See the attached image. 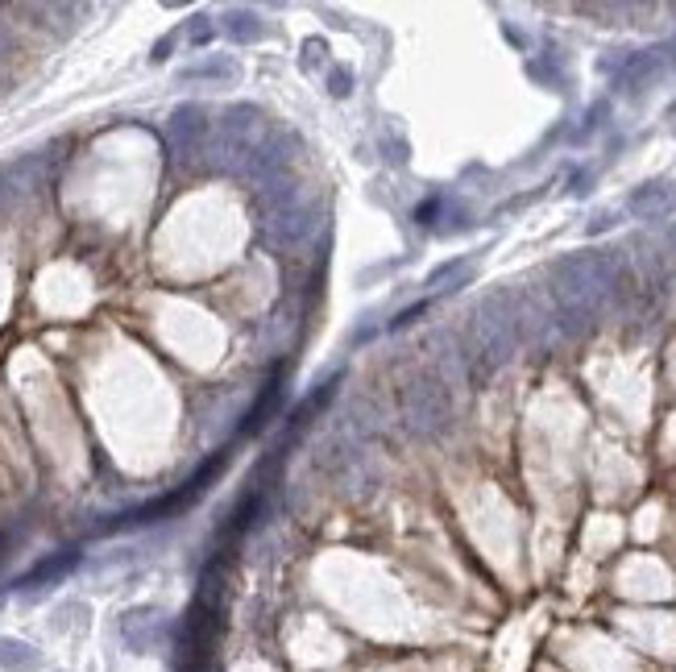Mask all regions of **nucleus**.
I'll use <instances>...</instances> for the list:
<instances>
[{
  "instance_id": "obj_12",
  "label": "nucleus",
  "mask_w": 676,
  "mask_h": 672,
  "mask_svg": "<svg viewBox=\"0 0 676 672\" xmlns=\"http://www.w3.org/2000/svg\"><path fill=\"white\" fill-rule=\"evenodd\" d=\"M42 668V652L34 643L5 635L0 639V672H38Z\"/></svg>"
},
{
  "instance_id": "obj_3",
  "label": "nucleus",
  "mask_w": 676,
  "mask_h": 672,
  "mask_svg": "<svg viewBox=\"0 0 676 672\" xmlns=\"http://www.w3.org/2000/svg\"><path fill=\"white\" fill-rule=\"evenodd\" d=\"M403 419L415 436H440L448 424H453V390L444 386L440 374H415L403 382L399 395Z\"/></svg>"
},
{
  "instance_id": "obj_8",
  "label": "nucleus",
  "mask_w": 676,
  "mask_h": 672,
  "mask_svg": "<svg viewBox=\"0 0 676 672\" xmlns=\"http://www.w3.org/2000/svg\"><path fill=\"white\" fill-rule=\"evenodd\" d=\"M166 133H171V146H175L183 158L200 154L204 142H208V133H212L208 112H204L200 104H183V108L171 112V125H166Z\"/></svg>"
},
{
  "instance_id": "obj_11",
  "label": "nucleus",
  "mask_w": 676,
  "mask_h": 672,
  "mask_svg": "<svg viewBox=\"0 0 676 672\" xmlns=\"http://www.w3.org/2000/svg\"><path fill=\"white\" fill-rule=\"evenodd\" d=\"M75 565H79V548H63V552H54V556L38 560L30 573H21V577L13 581V590H38V585H50V581L67 577Z\"/></svg>"
},
{
  "instance_id": "obj_4",
  "label": "nucleus",
  "mask_w": 676,
  "mask_h": 672,
  "mask_svg": "<svg viewBox=\"0 0 676 672\" xmlns=\"http://www.w3.org/2000/svg\"><path fill=\"white\" fill-rule=\"evenodd\" d=\"M473 336H477V357H482V370L490 374L502 361H511L515 345H519V328H515V307L506 295L486 299L473 312Z\"/></svg>"
},
{
  "instance_id": "obj_14",
  "label": "nucleus",
  "mask_w": 676,
  "mask_h": 672,
  "mask_svg": "<svg viewBox=\"0 0 676 672\" xmlns=\"http://www.w3.org/2000/svg\"><path fill=\"white\" fill-rule=\"evenodd\" d=\"M469 274H473V262H465V258L444 262V266H436V270L428 274V287H432V291H457Z\"/></svg>"
},
{
  "instance_id": "obj_18",
  "label": "nucleus",
  "mask_w": 676,
  "mask_h": 672,
  "mask_svg": "<svg viewBox=\"0 0 676 672\" xmlns=\"http://www.w3.org/2000/svg\"><path fill=\"white\" fill-rule=\"evenodd\" d=\"M9 560V536H0V565Z\"/></svg>"
},
{
  "instance_id": "obj_2",
  "label": "nucleus",
  "mask_w": 676,
  "mask_h": 672,
  "mask_svg": "<svg viewBox=\"0 0 676 672\" xmlns=\"http://www.w3.org/2000/svg\"><path fill=\"white\" fill-rule=\"evenodd\" d=\"M208 137H212L208 154L220 171H245L249 154L266 142V117H262V108H253V104H233Z\"/></svg>"
},
{
  "instance_id": "obj_16",
  "label": "nucleus",
  "mask_w": 676,
  "mask_h": 672,
  "mask_svg": "<svg viewBox=\"0 0 676 672\" xmlns=\"http://www.w3.org/2000/svg\"><path fill=\"white\" fill-rule=\"evenodd\" d=\"M212 34V25H208V17H195V25H191V42H204Z\"/></svg>"
},
{
  "instance_id": "obj_15",
  "label": "nucleus",
  "mask_w": 676,
  "mask_h": 672,
  "mask_svg": "<svg viewBox=\"0 0 676 672\" xmlns=\"http://www.w3.org/2000/svg\"><path fill=\"white\" fill-rule=\"evenodd\" d=\"M204 75H216V79L224 75V79H233L237 67H233V63H204V67H187V71H183V79H204Z\"/></svg>"
},
{
  "instance_id": "obj_5",
  "label": "nucleus",
  "mask_w": 676,
  "mask_h": 672,
  "mask_svg": "<svg viewBox=\"0 0 676 672\" xmlns=\"http://www.w3.org/2000/svg\"><path fill=\"white\" fill-rule=\"evenodd\" d=\"M316 224H320V204L307 200V195H287V200L270 212L266 229H270L274 245H303L316 233Z\"/></svg>"
},
{
  "instance_id": "obj_13",
  "label": "nucleus",
  "mask_w": 676,
  "mask_h": 672,
  "mask_svg": "<svg viewBox=\"0 0 676 672\" xmlns=\"http://www.w3.org/2000/svg\"><path fill=\"white\" fill-rule=\"evenodd\" d=\"M220 34H229L233 42H258L262 38V17L249 9H233L220 17Z\"/></svg>"
},
{
  "instance_id": "obj_17",
  "label": "nucleus",
  "mask_w": 676,
  "mask_h": 672,
  "mask_svg": "<svg viewBox=\"0 0 676 672\" xmlns=\"http://www.w3.org/2000/svg\"><path fill=\"white\" fill-rule=\"evenodd\" d=\"M345 92H349V75L336 71V75H332V96H345Z\"/></svg>"
},
{
  "instance_id": "obj_9",
  "label": "nucleus",
  "mask_w": 676,
  "mask_h": 672,
  "mask_svg": "<svg viewBox=\"0 0 676 672\" xmlns=\"http://www.w3.org/2000/svg\"><path fill=\"white\" fill-rule=\"evenodd\" d=\"M316 465L328 473L336 486H357V482H361V473H365L361 448L349 444V440H328V444H324V453L316 457Z\"/></svg>"
},
{
  "instance_id": "obj_7",
  "label": "nucleus",
  "mask_w": 676,
  "mask_h": 672,
  "mask_svg": "<svg viewBox=\"0 0 676 672\" xmlns=\"http://www.w3.org/2000/svg\"><path fill=\"white\" fill-rule=\"evenodd\" d=\"M287 166H291V137L283 133H266V142L249 154L245 162V179H253L258 187H274V183H283L287 175Z\"/></svg>"
},
{
  "instance_id": "obj_10",
  "label": "nucleus",
  "mask_w": 676,
  "mask_h": 672,
  "mask_svg": "<svg viewBox=\"0 0 676 672\" xmlns=\"http://www.w3.org/2000/svg\"><path fill=\"white\" fill-rule=\"evenodd\" d=\"M627 208L639 216V220H664L676 212V183H647L639 191H631Z\"/></svg>"
},
{
  "instance_id": "obj_1",
  "label": "nucleus",
  "mask_w": 676,
  "mask_h": 672,
  "mask_svg": "<svg viewBox=\"0 0 676 672\" xmlns=\"http://www.w3.org/2000/svg\"><path fill=\"white\" fill-rule=\"evenodd\" d=\"M623 262L614 254H577L552 266V295H556V320L565 332H581L598 320L606 295L618 287Z\"/></svg>"
},
{
  "instance_id": "obj_19",
  "label": "nucleus",
  "mask_w": 676,
  "mask_h": 672,
  "mask_svg": "<svg viewBox=\"0 0 676 672\" xmlns=\"http://www.w3.org/2000/svg\"><path fill=\"white\" fill-rule=\"evenodd\" d=\"M0 606H5V590H0Z\"/></svg>"
},
{
  "instance_id": "obj_6",
  "label": "nucleus",
  "mask_w": 676,
  "mask_h": 672,
  "mask_svg": "<svg viewBox=\"0 0 676 672\" xmlns=\"http://www.w3.org/2000/svg\"><path fill=\"white\" fill-rule=\"evenodd\" d=\"M171 614L158 606H133L121 614V639L129 652H158L171 639Z\"/></svg>"
}]
</instances>
